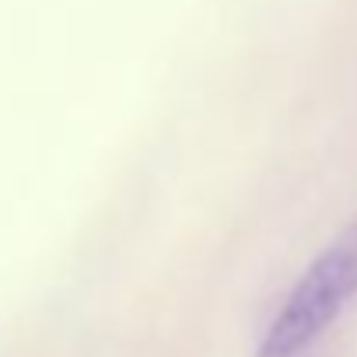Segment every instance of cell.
<instances>
[{"instance_id": "cell-1", "label": "cell", "mask_w": 357, "mask_h": 357, "mask_svg": "<svg viewBox=\"0 0 357 357\" xmlns=\"http://www.w3.org/2000/svg\"><path fill=\"white\" fill-rule=\"evenodd\" d=\"M357 298V218L308 263L294 280L270 326L259 336L256 357H301Z\"/></svg>"}]
</instances>
